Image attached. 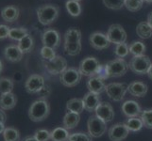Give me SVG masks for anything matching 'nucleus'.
I'll use <instances>...</instances> for the list:
<instances>
[{"label":"nucleus","mask_w":152,"mask_h":141,"mask_svg":"<svg viewBox=\"0 0 152 141\" xmlns=\"http://www.w3.org/2000/svg\"><path fill=\"white\" fill-rule=\"evenodd\" d=\"M50 106L48 102L43 99H38L30 104L28 108V118L34 122L43 121L48 117Z\"/></svg>","instance_id":"f257e3e1"},{"label":"nucleus","mask_w":152,"mask_h":141,"mask_svg":"<svg viewBox=\"0 0 152 141\" xmlns=\"http://www.w3.org/2000/svg\"><path fill=\"white\" fill-rule=\"evenodd\" d=\"M34 45L33 38L28 34L26 36L25 38H23L21 40L18 41L17 46L19 47V49L23 52V54H28L29 52L32 51Z\"/></svg>","instance_id":"cd10ccee"},{"label":"nucleus","mask_w":152,"mask_h":141,"mask_svg":"<svg viewBox=\"0 0 152 141\" xmlns=\"http://www.w3.org/2000/svg\"><path fill=\"white\" fill-rule=\"evenodd\" d=\"M82 74L76 68H67V69L60 74V81L62 85L67 87L77 86L81 80Z\"/></svg>","instance_id":"6e6552de"},{"label":"nucleus","mask_w":152,"mask_h":141,"mask_svg":"<svg viewBox=\"0 0 152 141\" xmlns=\"http://www.w3.org/2000/svg\"><path fill=\"white\" fill-rule=\"evenodd\" d=\"M2 71H3V62L0 60V74L2 72Z\"/></svg>","instance_id":"3c124183"},{"label":"nucleus","mask_w":152,"mask_h":141,"mask_svg":"<svg viewBox=\"0 0 152 141\" xmlns=\"http://www.w3.org/2000/svg\"><path fill=\"white\" fill-rule=\"evenodd\" d=\"M52 141H68L70 134L64 127H57L50 132Z\"/></svg>","instance_id":"a878e982"},{"label":"nucleus","mask_w":152,"mask_h":141,"mask_svg":"<svg viewBox=\"0 0 152 141\" xmlns=\"http://www.w3.org/2000/svg\"><path fill=\"white\" fill-rule=\"evenodd\" d=\"M144 2L148 3V4H151V3H152V0H144Z\"/></svg>","instance_id":"603ef678"},{"label":"nucleus","mask_w":152,"mask_h":141,"mask_svg":"<svg viewBox=\"0 0 152 141\" xmlns=\"http://www.w3.org/2000/svg\"><path fill=\"white\" fill-rule=\"evenodd\" d=\"M4 57L10 62H19L23 57V52L17 45H9L4 49Z\"/></svg>","instance_id":"aec40b11"},{"label":"nucleus","mask_w":152,"mask_h":141,"mask_svg":"<svg viewBox=\"0 0 152 141\" xmlns=\"http://www.w3.org/2000/svg\"><path fill=\"white\" fill-rule=\"evenodd\" d=\"M95 112L96 116L98 118H100L106 123L112 121L114 118V111L112 104L107 102H103L99 103V106H97Z\"/></svg>","instance_id":"2eb2a0df"},{"label":"nucleus","mask_w":152,"mask_h":141,"mask_svg":"<svg viewBox=\"0 0 152 141\" xmlns=\"http://www.w3.org/2000/svg\"><path fill=\"white\" fill-rule=\"evenodd\" d=\"M151 60L148 56H133L129 63V68L135 74H148L149 67L151 66Z\"/></svg>","instance_id":"20e7f679"},{"label":"nucleus","mask_w":152,"mask_h":141,"mask_svg":"<svg viewBox=\"0 0 152 141\" xmlns=\"http://www.w3.org/2000/svg\"><path fill=\"white\" fill-rule=\"evenodd\" d=\"M148 87L141 81H133L128 85V91L134 97H144L148 93Z\"/></svg>","instance_id":"412c9836"},{"label":"nucleus","mask_w":152,"mask_h":141,"mask_svg":"<svg viewBox=\"0 0 152 141\" xmlns=\"http://www.w3.org/2000/svg\"><path fill=\"white\" fill-rule=\"evenodd\" d=\"M65 8L67 9L68 13L73 17H77L80 16L81 13V5L80 2L77 1H72V0H67L65 3Z\"/></svg>","instance_id":"c756f323"},{"label":"nucleus","mask_w":152,"mask_h":141,"mask_svg":"<svg viewBox=\"0 0 152 141\" xmlns=\"http://www.w3.org/2000/svg\"><path fill=\"white\" fill-rule=\"evenodd\" d=\"M107 96L114 102L122 101L128 91V85L124 83H110L106 86Z\"/></svg>","instance_id":"0eeeda50"},{"label":"nucleus","mask_w":152,"mask_h":141,"mask_svg":"<svg viewBox=\"0 0 152 141\" xmlns=\"http://www.w3.org/2000/svg\"><path fill=\"white\" fill-rule=\"evenodd\" d=\"M5 141H20V133L16 128L7 127L2 134Z\"/></svg>","instance_id":"473e14b6"},{"label":"nucleus","mask_w":152,"mask_h":141,"mask_svg":"<svg viewBox=\"0 0 152 141\" xmlns=\"http://www.w3.org/2000/svg\"><path fill=\"white\" fill-rule=\"evenodd\" d=\"M88 133L92 137H100L105 134L107 130L106 122L100 118H98L96 115L91 116L87 121Z\"/></svg>","instance_id":"423d86ee"},{"label":"nucleus","mask_w":152,"mask_h":141,"mask_svg":"<svg viewBox=\"0 0 152 141\" xmlns=\"http://www.w3.org/2000/svg\"><path fill=\"white\" fill-rule=\"evenodd\" d=\"M72 1H77V2H80V1H81V0H72Z\"/></svg>","instance_id":"864d4df0"},{"label":"nucleus","mask_w":152,"mask_h":141,"mask_svg":"<svg viewBox=\"0 0 152 141\" xmlns=\"http://www.w3.org/2000/svg\"><path fill=\"white\" fill-rule=\"evenodd\" d=\"M80 121V114H77L74 112L68 111L64 117V121L62 124L64 127L67 130H72L77 126V124Z\"/></svg>","instance_id":"5701e85b"},{"label":"nucleus","mask_w":152,"mask_h":141,"mask_svg":"<svg viewBox=\"0 0 152 141\" xmlns=\"http://www.w3.org/2000/svg\"><path fill=\"white\" fill-rule=\"evenodd\" d=\"M121 109L125 116H127L128 118L138 117L139 115H141V113H142V109H141L139 103L132 100L126 101L122 104Z\"/></svg>","instance_id":"f3484780"},{"label":"nucleus","mask_w":152,"mask_h":141,"mask_svg":"<svg viewBox=\"0 0 152 141\" xmlns=\"http://www.w3.org/2000/svg\"><path fill=\"white\" fill-rule=\"evenodd\" d=\"M100 67L101 65L99 64L98 60L96 57L87 56L84 59L81 60V62L80 63V67H78V71L80 72L82 75L92 77L97 74Z\"/></svg>","instance_id":"39448f33"},{"label":"nucleus","mask_w":152,"mask_h":141,"mask_svg":"<svg viewBox=\"0 0 152 141\" xmlns=\"http://www.w3.org/2000/svg\"><path fill=\"white\" fill-rule=\"evenodd\" d=\"M24 141H38V140L36 139L34 137H27L24 139Z\"/></svg>","instance_id":"09e8293b"},{"label":"nucleus","mask_w":152,"mask_h":141,"mask_svg":"<svg viewBox=\"0 0 152 141\" xmlns=\"http://www.w3.org/2000/svg\"><path fill=\"white\" fill-rule=\"evenodd\" d=\"M129 53L133 55V56H138L145 55L146 47L143 41L136 40L133 41L132 43H130V45L129 46Z\"/></svg>","instance_id":"c85d7f7f"},{"label":"nucleus","mask_w":152,"mask_h":141,"mask_svg":"<svg viewBox=\"0 0 152 141\" xmlns=\"http://www.w3.org/2000/svg\"><path fill=\"white\" fill-rule=\"evenodd\" d=\"M86 86L89 91L96 94H100L106 90V84H105L104 79L98 76H92L89 78Z\"/></svg>","instance_id":"a211bd4d"},{"label":"nucleus","mask_w":152,"mask_h":141,"mask_svg":"<svg viewBox=\"0 0 152 141\" xmlns=\"http://www.w3.org/2000/svg\"><path fill=\"white\" fill-rule=\"evenodd\" d=\"M10 27H9L7 25H0V40L9 38Z\"/></svg>","instance_id":"37998d69"},{"label":"nucleus","mask_w":152,"mask_h":141,"mask_svg":"<svg viewBox=\"0 0 152 141\" xmlns=\"http://www.w3.org/2000/svg\"><path fill=\"white\" fill-rule=\"evenodd\" d=\"M114 54L118 59H124V57L127 56L129 54V45L127 43H120L115 46L114 49Z\"/></svg>","instance_id":"ea45409f"},{"label":"nucleus","mask_w":152,"mask_h":141,"mask_svg":"<svg viewBox=\"0 0 152 141\" xmlns=\"http://www.w3.org/2000/svg\"><path fill=\"white\" fill-rule=\"evenodd\" d=\"M64 53L67 56H77L81 51V43H64Z\"/></svg>","instance_id":"f704fd0d"},{"label":"nucleus","mask_w":152,"mask_h":141,"mask_svg":"<svg viewBox=\"0 0 152 141\" xmlns=\"http://www.w3.org/2000/svg\"><path fill=\"white\" fill-rule=\"evenodd\" d=\"M140 119H142L145 127L152 129V109H146V110L142 111L140 115Z\"/></svg>","instance_id":"4c0bfd02"},{"label":"nucleus","mask_w":152,"mask_h":141,"mask_svg":"<svg viewBox=\"0 0 152 141\" xmlns=\"http://www.w3.org/2000/svg\"><path fill=\"white\" fill-rule=\"evenodd\" d=\"M38 95L40 96V99H43V100H45L46 98H48L50 94H51V88L49 86H45L42 90L37 93Z\"/></svg>","instance_id":"c03bdc74"},{"label":"nucleus","mask_w":152,"mask_h":141,"mask_svg":"<svg viewBox=\"0 0 152 141\" xmlns=\"http://www.w3.org/2000/svg\"><path fill=\"white\" fill-rule=\"evenodd\" d=\"M45 86V78L40 74L30 75L25 83L26 91L29 94L38 93Z\"/></svg>","instance_id":"f8f14e48"},{"label":"nucleus","mask_w":152,"mask_h":141,"mask_svg":"<svg viewBox=\"0 0 152 141\" xmlns=\"http://www.w3.org/2000/svg\"><path fill=\"white\" fill-rule=\"evenodd\" d=\"M81 40V32L77 28H69L64 34V43H80Z\"/></svg>","instance_id":"bb28decb"},{"label":"nucleus","mask_w":152,"mask_h":141,"mask_svg":"<svg viewBox=\"0 0 152 141\" xmlns=\"http://www.w3.org/2000/svg\"><path fill=\"white\" fill-rule=\"evenodd\" d=\"M66 109L69 112H74L77 114H80L84 109L83 100L80 98H73L70 99L66 103Z\"/></svg>","instance_id":"b1692460"},{"label":"nucleus","mask_w":152,"mask_h":141,"mask_svg":"<svg viewBox=\"0 0 152 141\" xmlns=\"http://www.w3.org/2000/svg\"><path fill=\"white\" fill-rule=\"evenodd\" d=\"M36 13H37V18L40 24L43 25H49L53 24L59 17L60 8L56 5L45 4L37 8Z\"/></svg>","instance_id":"f03ea898"},{"label":"nucleus","mask_w":152,"mask_h":141,"mask_svg":"<svg viewBox=\"0 0 152 141\" xmlns=\"http://www.w3.org/2000/svg\"><path fill=\"white\" fill-rule=\"evenodd\" d=\"M68 141H93L92 137L86 133H74L71 134Z\"/></svg>","instance_id":"a19ab883"},{"label":"nucleus","mask_w":152,"mask_h":141,"mask_svg":"<svg viewBox=\"0 0 152 141\" xmlns=\"http://www.w3.org/2000/svg\"><path fill=\"white\" fill-rule=\"evenodd\" d=\"M42 43L44 46H48L53 49L58 48L61 44V35L59 31L53 28L45 30L42 34Z\"/></svg>","instance_id":"9b49d317"},{"label":"nucleus","mask_w":152,"mask_h":141,"mask_svg":"<svg viewBox=\"0 0 152 141\" xmlns=\"http://www.w3.org/2000/svg\"><path fill=\"white\" fill-rule=\"evenodd\" d=\"M6 119H7L6 114H5V112H4L3 109L0 108V121L5 123V122H6Z\"/></svg>","instance_id":"a18cd8bd"},{"label":"nucleus","mask_w":152,"mask_h":141,"mask_svg":"<svg viewBox=\"0 0 152 141\" xmlns=\"http://www.w3.org/2000/svg\"><path fill=\"white\" fill-rule=\"evenodd\" d=\"M5 129H6V127H5V123L0 121V134H3V132L5 131Z\"/></svg>","instance_id":"de8ad7c7"},{"label":"nucleus","mask_w":152,"mask_h":141,"mask_svg":"<svg viewBox=\"0 0 152 141\" xmlns=\"http://www.w3.org/2000/svg\"><path fill=\"white\" fill-rule=\"evenodd\" d=\"M44 65L45 70L53 75L61 74L67 69V61L61 56H56L54 59L50 61H45Z\"/></svg>","instance_id":"9d476101"},{"label":"nucleus","mask_w":152,"mask_h":141,"mask_svg":"<svg viewBox=\"0 0 152 141\" xmlns=\"http://www.w3.org/2000/svg\"><path fill=\"white\" fill-rule=\"evenodd\" d=\"M136 33L143 40L149 39L152 37V27L148 22H140L136 27Z\"/></svg>","instance_id":"393cba45"},{"label":"nucleus","mask_w":152,"mask_h":141,"mask_svg":"<svg viewBox=\"0 0 152 141\" xmlns=\"http://www.w3.org/2000/svg\"><path fill=\"white\" fill-rule=\"evenodd\" d=\"M14 84L12 78L1 77L0 78V94H6L12 92Z\"/></svg>","instance_id":"72a5a7b5"},{"label":"nucleus","mask_w":152,"mask_h":141,"mask_svg":"<svg viewBox=\"0 0 152 141\" xmlns=\"http://www.w3.org/2000/svg\"><path fill=\"white\" fill-rule=\"evenodd\" d=\"M33 137L38 141H48L49 139H51L50 132L46 129H40L35 131Z\"/></svg>","instance_id":"79ce46f5"},{"label":"nucleus","mask_w":152,"mask_h":141,"mask_svg":"<svg viewBox=\"0 0 152 141\" xmlns=\"http://www.w3.org/2000/svg\"><path fill=\"white\" fill-rule=\"evenodd\" d=\"M107 77H120L123 76L129 70V64L124 59H115L109 61L105 65Z\"/></svg>","instance_id":"7ed1b4c3"},{"label":"nucleus","mask_w":152,"mask_h":141,"mask_svg":"<svg viewBox=\"0 0 152 141\" xmlns=\"http://www.w3.org/2000/svg\"><path fill=\"white\" fill-rule=\"evenodd\" d=\"M83 103H84V109L88 112H95L96 109L100 103V97L99 94L89 91L87 92L84 97L82 98Z\"/></svg>","instance_id":"dca6fc26"},{"label":"nucleus","mask_w":152,"mask_h":141,"mask_svg":"<svg viewBox=\"0 0 152 141\" xmlns=\"http://www.w3.org/2000/svg\"><path fill=\"white\" fill-rule=\"evenodd\" d=\"M55 49L53 48H50V47H48V46H43L41 48V51H40V55L41 56L43 57V59L45 60V61H50L52 59H54L56 57V53H55Z\"/></svg>","instance_id":"58836bf2"},{"label":"nucleus","mask_w":152,"mask_h":141,"mask_svg":"<svg viewBox=\"0 0 152 141\" xmlns=\"http://www.w3.org/2000/svg\"><path fill=\"white\" fill-rule=\"evenodd\" d=\"M129 134V129L125 125V123H116L109 129L108 135L112 141H122Z\"/></svg>","instance_id":"4468645a"},{"label":"nucleus","mask_w":152,"mask_h":141,"mask_svg":"<svg viewBox=\"0 0 152 141\" xmlns=\"http://www.w3.org/2000/svg\"><path fill=\"white\" fill-rule=\"evenodd\" d=\"M107 37L111 43L120 44L125 43L127 41V32L125 31L124 27L119 24H113L109 27L107 32Z\"/></svg>","instance_id":"1a4fd4ad"},{"label":"nucleus","mask_w":152,"mask_h":141,"mask_svg":"<svg viewBox=\"0 0 152 141\" xmlns=\"http://www.w3.org/2000/svg\"><path fill=\"white\" fill-rule=\"evenodd\" d=\"M105 7L110 9L119 10L125 7V0H102Z\"/></svg>","instance_id":"e433bc0d"},{"label":"nucleus","mask_w":152,"mask_h":141,"mask_svg":"<svg viewBox=\"0 0 152 141\" xmlns=\"http://www.w3.org/2000/svg\"><path fill=\"white\" fill-rule=\"evenodd\" d=\"M125 125L129 129V131H132V132H138L144 126L142 119L137 117L129 118L127 121H126Z\"/></svg>","instance_id":"7c9ffc66"},{"label":"nucleus","mask_w":152,"mask_h":141,"mask_svg":"<svg viewBox=\"0 0 152 141\" xmlns=\"http://www.w3.org/2000/svg\"><path fill=\"white\" fill-rule=\"evenodd\" d=\"M28 35V30L25 27H15V28H10V33H9V38L12 40L19 41L26 36Z\"/></svg>","instance_id":"2f4dec72"},{"label":"nucleus","mask_w":152,"mask_h":141,"mask_svg":"<svg viewBox=\"0 0 152 141\" xmlns=\"http://www.w3.org/2000/svg\"><path fill=\"white\" fill-rule=\"evenodd\" d=\"M148 24H149V25L152 27V12H150V13H148V21H146Z\"/></svg>","instance_id":"49530a36"},{"label":"nucleus","mask_w":152,"mask_h":141,"mask_svg":"<svg viewBox=\"0 0 152 141\" xmlns=\"http://www.w3.org/2000/svg\"><path fill=\"white\" fill-rule=\"evenodd\" d=\"M148 77L150 78V79L152 80V64H151V66L149 67V69H148Z\"/></svg>","instance_id":"8fccbe9b"},{"label":"nucleus","mask_w":152,"mask_h":141,"mask_svg":"<svg viewBox=\"0 0 152 141\" xmlns=\"http://www.w3.org/2000/svg\"><path fill=\"white\" fill-rule=\"evenodd\" d=\"M19 15V8L14 6V5H10V6L4 7L1 10V17L7 23H13L15 21H17Z\"/></svg>","instance_id":"6ab92c4d"},{"label":"nucleus","mask_w":152,"mask_h":141,"mask_svg":"<svg viewBox=\"0 0 152 141\" xmlns=\"http://www.w3.org/2000/svg\"><path fill=\"white\" fill-rule=\"evenodd\" d=\"M16 103L17 98L14 93L10 92L6 94H0V108L3 109L4 111L14 108Z\"/></svg>","instance_id":"4be33fe9"},{"label":"nucleus","mask_w":152,"mask_h":141,"mask_svg":"<svg viewBox=\"0 0 152 141\" xmlns=\"http://www.w3.org/2000/svg\"><path fill=\"white\" fill-rule=\"evenodd\" d=\"M144 0H125V7L132 12H136L143 8Z\"/></svg>","instance_id":"c9c22d12"},{"label":"nucleus","mask_w":152,"mask_h":141,"mask_svg":"<svg viewBox=\"0 0 152 141\" xmlns=\"http://www.w3.org/2000/svg\"><path fill=\"white\" fill-rule=\"evenodd\" d=\"M89 41H90L91 46L96 50H104L111 45V41L109 40L107 35L102 32H98V31L90 35Z\"/></svg>","instance_id":"ddd939ff"}]
</instances>
